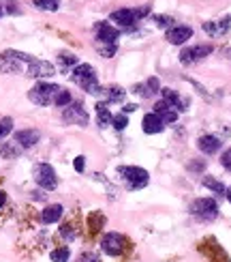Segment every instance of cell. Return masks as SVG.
Listing matches in <instances>:
<instances>
[{"label":"cell","mask_w":231,"mask_h":262,"mask_svg":"<svg viewBox=\"0 0 231 262\" xmlns=\"http://www.w3.org/2000/svg\"><path fill=\"white\" fill-rule=\"evenodd\" d=\"M223 54H225V56H227V58H229V60H231V48H227V50H225V52H223Z\"/></svg>","instance_id":"ab89813d"},{"label":"cell","mask_w":231,"mask_h":262,"mask_svg":"<svg viewBox=\"0 0 231 262\" xmlns=\"http://www.w3.org/2000/svg\"><path fill=\"white\" fill-rule=\"evenodd\" d=\"M118 174L129 189H144L150 181V174L144 168H137V166H122V168H118Z\"/></svg>","instance_id":"277c9868"},{"label":"cell","mask_w":231,"mask_h":262,"mask_svg":"<svg viewBox=\"0 0 231 262\" xmlns=\"http://www.w3.org/2000/svg\"><path fill=\"white\" fill-rule=\"evenodd\" d=\"M161 95H163V101H167L175 112L178 110H186V105H189V101L184 99V97H180L175 91H171V89H161Z\"/></svg>","instance_id":"e0dca14e"},{"label":"cell","mask_w":231,"mask_h":262,"mask_svg":"<svg viewBox=\"0 0 231 262\" xmlns=\"http://www.w3.org/2000/svg\"><path fill=\"white\" fill-rule=\"evenodd\" d=\"M32 177H35L37 185L43 189H56V185H58V177H56V172H54V168L49 166V163H37L35 170H32Z\"/></svg>","instance_id":"52a82bcc"},{"label":"cell","mask_w":231,"mask_h":262,"mask_svg":"<svg viewBox=\"0 0 231 262\" xmlns=\"http://www.w3.org/2000/svg\"><path fill=\"white\" fill-rule=\"evenodd\" d=\"M105 95H107V99L109 101H122L124 99V95H126V91L122 89V86H109L107 91H103Z\"/></svg>","instance_id":"cb8c5ba5"},{"label":"cell","mask_w":231,"mask_h":262,"mask_svg":"<svg viewBox=\"0 0 231 262\" xmlns=\"http://www.w3.org/2000/svg\"><path fill=\"white\" fill-rule=\"evenodd\" d=\"M96 118H98V127H109L112 125V112L107 110V103H96Z\"/></svg>","instance_id":"7402d4cb"},{"label":"cell","mask_w":231,"mask_h":262,"mask_svg":"<svg viewBox=\"0 0 231 262\" xmlns=\"http://www.w3.org/2000/svg\"><path fill=\"white\" fill-rule=\"evenodd\" d=\"M32 60L35 58H32L30 54L7 50V52L0 54V71H5V73H24Z\"/></svg>","instance_id":"6da1fadb"},{"label":"cell","mask_w":231,"mask_h":262,"mask_svg":"<svg viewBox=\"0 0 231 262\" xmlns=\"http://www.w3.org/2000/svg\"><path fill=\"white\" fill-rule=\"evenodd\" d=\"M124 247H126L124 236L118 234V232H107L103 236V241H101V249L107 256H120L124 252Z\"/></svg>","instance_id":"30bf717a"},{"label":"cell","mask_w":231,"mask_h":262,"mask_svg":"<svg viewBox=\"0 0 231 262\" xmlns=\"http://www.w3.org/2000/svg\"><path fill=\"white\" fill-rule=\"evenodd\" d=\"M191 215L201 222H212L218 217V204L214 198H199L191 204Z\"/></svg>","instance_id":"8992f818"},{"label":"cell","mask_w":231,"mask_h":262,"mask_svg":"<svg viewBox=\"0 0 231 262\" xmlns=\"http://www.w3.org/2000/svg\"><path fill=\"white\" fill-rule=\"evenodd\" d=\"M221 144L223 142L216 136H201L199 140H197V146H199V150L206 152V155H214L216 150H221Z\"/></svg>","instance_id":"ac0fdd59"},{"label":"cell","mask_w":231,"mask_h":262,"mask_svg":"<svg viewBox=\"0 0 231 262\" xmlns=\"http://www.w3.org/2000/svg\"><path fill=\"white\" fill-rule=\"evenodd\" d=\"M135 93L148 99V97H154L157 93H161V84H159L157 78H150V80H146L144 84H137V86H135Z\"/></svg>","instance_id":"d6986e66"},{"label":"cell","mask_w":231,"mask_h":262,"mask_svg":"<svg viewBox=\"0 0 231 262\" xmlns=\"http://www.w3.org/2000/svg\"><path fill=\"white\" fill-rule=\"evenodd\" d=\"M231 28V17H223V19H212V21H206L203 30L208 32L210 37H223L227 35V30Z\"/></svg>","instance_id":"4fadbf2b"},{"label":"cell","mask_w":231,"mask_h":262,"mask_svg":"<svg viewBox=\"0 0 231 262\" xmlns=\"http://www.w3.org/2000/svg\"><path fill=\"white\" fill-rule=\"evenodd\" d=\"M62 118L69 125H80V127H86L88 125V112L84 110V105L80 101H71L67 107H64Z\"/></svg>","instance_id":"ba28073f"},{"label":"cell","mask_w":231,"mask_h":262,"mask_svg":"<svg viewBox=\"0 0 231 262\" xmlns=\"http://www.w3.org/2000/svg\"><path fill=\"white\" fill-rule=\"evenodd\" d=\"M73 166H75V170H77V172H84V168H86V161H84V157H82V155H80V157H75Z\"/></svg>","instance_id":"8d00e7d4"},{"label":"cell","mask_w":231,"mask_h":262,"mask_svg":"<svg viewBox=\"0 0 231 262\" xmlns=\"http://www.w3.org/2000/svg\"><path fill=\"white\" fill-rule=\"evenodd\" d=\"M221 163H223V168L231 172V148L223 152V157H221Z\"/></svg>","instance_id":"836d02e7"},{"label":"cell","mask_w":231,"mask_h":262,"mask_svg":"<svg viewBox=\"0 0 231 262\" xmlns=\"http://www.w3.org/2000/svg\"><path fill=\"white\" fill-rule=\"evenodd\" d=\"M225 195H227V200L231 202V187H227V191H225Z\"/></svg>","instance_id":"60d3db41"},{"label":"cell","mask_w":231,"mask_h":262,"mask_svg":"<svg viewBox=\"0 0 231 262\" xmlns=\"http://www.w3.org/2000/svg\"><path fill=\"white\" fill-rule=\"evenodd\" d=\"M212 46H195V48H186L182 50L180 54V62L182 64H195V62H199L203 58H208L212 54Z\"/></svg>","instance_id":"8fae6325"},{"label":"cell","mask_w":231,"mask_h":262,"mask_svg":"<svg viewBox=\"0 0 231 262\" xmlns=\"http://www.w3.org/2000/svg\"><path fill=\"white\" fill-rule=\"evenodd\" d=\"M58 60H60V67L67 69V67H77V56L71 52H60L58 54Z\"/></svg>","instance_id":"d4e9b609"},{"label":"cell","mask_w":231,"mask_h":262,"mask_svg":"<svg viewBox=\"0 0 231 262\" xmlns=\"http://www.w3.org/2000/svg\"><path fill=\"white\" fill-rule=\"evenodd\" d=\"M141 127H144V131L146 134H161V131L165 129V125H163V121L157 116V114H146L144 116V123H141Z\"/></svg>","instance_id":"ffe728a7"},{"label":"cell","mask_w":231,"mask_h":262,"mask_svg":"<svg viewBox=\"0 0 231 262\" xmlns=\"http://www.w3.org/2000/svg\"><path fill=\"white\" fill-rule=\"evenodd\" d=\"M154 114L161 118L163 125H171V123L178 121V112H175L167 101H159L157 105H154Z\"/></svg>","instance_id":"2e32d148"},{"label":"cell","mask_w":231,"mask_h":262,"mask_svg":"<svg viewBox=\"0 0 231 262\" xmlns=\"http://www.w3.org/2000/svg\"><path fill=\"white\" fill-rule=\"evenodd\" d=\"M203 185H206L208 189H212V191H214L216 195H223V193L227 191V187H225V185H223L221 181L212 179V177H206V179H203Z\"/></svg>","instance_id":"603a6c76"},{"label":"cell","mask_w":231,"mask_h":262,"mask_svg":"<svg viewBox=\"0 0 231 262\" xmlns=\"http://www.w3.org/2000/svg\"><path fill=\"white\" fill-rule=\"evenodd\" d=\"M0 15H3V5H0Z\"/></svg>","instance_id":"b9f144b4"},{"label":"cell","mask_w":231,"mask_h":262,"mask_svg":"<svg viewBox=\"0 0 231 262\" xmlns=\"http://www.w3.org/2000/svg\"><path fill=\"white\" fill-rule=\"evenodd\" d=\"M5 202H7V195H5V191H0V209L5 206Z\"/></svg>","instance_id":"f35d334b"},{"label":"cell","mask_w":231,"mask_h":262,"mask_svg":"<svg viewBox=\"0 0 231 262\" xmlns=\"http://www.w3.org/2000/svg\"><path fill=\"white\" fill-rule=\"evenodd\" d=\"M167 41L173 43V46H182V43H186L191 37H193V28L191 26H173L167 30Z\"/></svg>","instance_id":"5bb4252c"},{"label":"cell","mask_w":231,"mask_h":262,"mask_svg":"<svg viewBox=\"0 0 231 262\" xmlns=\"http://www.w3.org/2000/svg\"><path fill=\"white\" fill-rule=\"evenodd\" d=\"M60 234L67 238V241H71V238H75V230H73V226L71 224H64L62 228H60Z\"/></svg>","instance_id":"1f68e13d"},{"label":"cell","mask_w":231,"mask_h":262,"mask_svg":"<svg viewBox=\"0 0 231 262\" xmlns=\"http://www.w3.org/2000/svg\"><path fill=\"white\" fill-rule=\"evenodd\" d=\"M62 213H64V209L60 204H49V206H45V211L41 213V222L43 224H56L62 217Z\"/></svg>","instance_id":"44dd1931"},{"label":"cell","mask_w":231,"mask_h":262,"mask_svg":"<svg viewBox=\"0 0 231 262\" xmlns=\"http://www.w3.org/2000/svg\"><path fill=\"white\" fill-rule=\"evenodd\" d=\"M150 13V5H144L139 9H118L112 13V21L122 28H129V26H135L141 17H146Z\"/></svg>","instance_id":"5b68a950"},{"label":"cell","mask_w":231,"mask_h":262,"mask_svg":"<svg viewBox=\"0 0 231 262\" xmlns=\"http://www.w3.org/2000/svg\"><path fill=\"white\" fill-rule=\"evenodd\" d=\"M71 101H73L71 93H69V91H64V89H60L58 95H56V99H54V105H56V107H67Z\"/></svg>","instance_id":"484cf974"},{"label":"cell","mask_w":231,"mask_h":262,"mask_svg":"<svg viewBox=\"0 0 231 262\" xmlns=\"http://www.w3.org/2000/svg\"><path fill=\"white\" fill-rule=\"evenodd\" d=\"M135 107H137V105H133V103H131V105H124V107H122V114H129V112H135Z\"/></svg>","instance_id":"74e56055"},{"label":"cell","mask_w":231,"mask_h":262,"mask_svg":"<svg viewBox=\"0 0 231 262\" xmlns=\"http://www.w3.org/2000/svg\"><path fill=\"white\" fill-rule=\"evenodd\" d=\"M94 32H96L98 46H116V41L120 39V30L114 28L109 21H98L94 26Z\"/></svg>","instance_id":"9c48e42d"},{"label":"cell","mask_w":231,"mask_h":262,"mask_svg":"<svg viewBox=\"0 0 231 262\" xmlns=\"http://www.w3.org/2000/svg\"><path fill=\"white\" fill-rule=\"evenodd\" d=\"M171 21H173V19H171L169 15H159V17H157V24H159L161 28H165V26H171Z\"/></svg>","instance_id":"d590c367"},{"label":"cell","mask_w":231,"mask_h":262,"mask_svg":"<svg viewBox=\"0 0 231 262\" xmlns=\"http://www.w3.org/2000/svg\"><path fill=\"white\" fill-rule=\"evenodd\" d=\"M71 78L77 86H82L86 93H90V95H101L103 93V89L98 86V80H96V71H94V67H90V64H77V67L73 69Z\"/></svg>","instance_id":"7a4b0ae2"},{"label":"cell","mask_w":231,"mask_h":262,"mask_svg":"<svg viewBox=\"0 0 231 262\" xmlns=\"http://www.w3.org/2000/svg\"><path fill=\"white\" fill-rule=\"evenodd\" d=\"M80 262H101V260H98V256H96V254L86 252V254H82V256H80Z\"/></svg>","instance_id":"e575fe53"},{"label":"cell","mask_w":231,"mask_h":262,"mask_svg":"<svg viewBox=\"0 0 231 262\" xmlns=\"http://www.w3.org/2000/svg\"><path fill=\"white\" fill-rule=\"evenodd\" d=\"M0 155L11 159V157H17L19 155V146H11V144H0Z\"/></svg>","instance_id":"f1b7e54d"},{"label":"cell","mask_w":231,"mask_h":262,"mask_svg":"<svg viewBox=\"0 0 231 262\" xmlns=\"http://www.w3.org/2000/svg\"><path fill=\"white\" fill-rule=\"evenodd\" d=\"M112 125H114L118 131H122V129L129 125V121H126V114H116V116L112 118Z\"/></svg>","instance_id":"4dcf8cb0"},{"label":"cell","mask_w":231,"mask_h":262,"mask_svg":"<svg viewBox=\"0 0 231 262\" xmlns=\"http://www.w3.org/2000/svg\"><path fill=\"white\" fill-rule=\"evenodd\" d=\"M26 75H30V78H52V75H56V67L47 60L35 58L26 67Z\"/></svg>","instance_id":"7c38bea8"},{"label":"cell","mask_w":231,"mask_h":262,"mask_svg":"<svg viewBox=\"0 0 231 262\" xmlns=\"http://www.w3.org/2000/svg\"><path fill=\"white\" fill-rule=\"evenodd\" d=\"M41 140V134L37 129H21L15 134V144L19 148H30V146H35L37 142Z\"/></svg>","instance_id":"9a60e30c"},{"label":"cell","mask_w":231,"mask_h":262,"mask_svg":"<svg viewBox=\"0 0 231 262\" xmlns=\"http://www.w3.org/2000/svg\"><path fill=\"white\" fill-rule=\"evenodd\" d=\"M32 5H35L37 9H41V11H58L60 0H35Z\"/></svg>","instance_id":"83f0119b"},{"label":"cell","mask_w":231,"mask_h":262,"mask_svg":"<svg viewBox=\"0 0 231 262\" xmlns=\"http://www.w3.org/2000/svg\"><path fill=\"white\" fill-rule=\"evenodd\" d=\"M98 52H101L105 58H112L116 54V46H98Z\"/></svg>","instance_id":"d6a6232c"},{"label":"cell","mask_w":231,"mask_h":262,"mask_svg":"<svg viewBox=\"0 0 231 262\" xmlns=\"http://www.w3.org/2000/svg\"><path fill=\"white\" fill-rule=\"evenodd\" d=\"M11 129H13V121H11V118H3V121H0V140L7 138L11 134Z\"/></svg>","instance_id":"f546056e"},{"label":"cell","mask_w":231,"mask_h":262,"mask_svg":"<svg viewBox=\"0 0 231 262\" xmlns=\"http://www.w3.org/2000/svg\"><path fill=\"white\" fill-rule=\"evenodd\" d=\"M62 86L58 84H49V82H39L30 89L28 93V99L35 103V105H54V99H56L58 91Z\"/></svg>","instance_id":"3957f363"},{"label":"cell","mask_w":231,"mask_h":262,"mask_svg":"<svg viewBox=\"0 0 231 262\" xmlns=\"http://www.w3.org/2000/svg\"><path fill=\"white\" fill-rule=\"evenodd\" d=\"M69 258H71L69 247H58L52 252V262H69Z\"/></svg>","instance_id":"4316f807"}]
</instances>
